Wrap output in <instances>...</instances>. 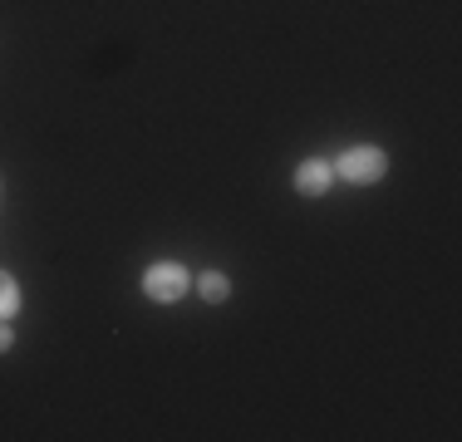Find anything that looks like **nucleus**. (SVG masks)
Returning <instances> with one entry per match:
<instances>
[{
  "label": "nucleus",
  "instance_id": "f03ea898",
  "mask_svg": "<svg viewBox=\"0 0 462 442\" xmlns=\"http://www.w3.org/2000/svg\"><path fill=\"white\" fill-rule=\"evenodd\" d=\"M339 177H349V182H379L383 172H389V158H383L379 148H349L345 158L335 162Z\"/></svg>",
  "mask_w": 462,
  "mask_h": 442
},
{
  "label": "nucleus",
  "instance_id": "20e7f679",
  "mask_svg": "<svg viewBox=\"0 0 462 442\" xmlns=\"http://www.w3.org/2000/svg\"><path fill=\"white\" fill-rule=\"evenodd\" d=\"M15 305H20V290H15V281H10L5 271H0V319L15 315Z\"/></svg>",
  "mask_w": 462,
  "mask_h": 442
},
{
  "label": "nucleus",
  "instance_id": "39448f33",
  "mask_svg": "<svg viewBox=\"0 0 462 442\" xmlns=\"http://www.w3.org/2000/svg\"><path fill=\"white\" fill-rule=\"evenodd\" d=\"M226 290H231L226 275H217V271H207V275H202V295H207V300H226Z\"/></svg>",
  "mask_w": 462,
  "mask_h": 442
},
{
  "label": "nucleus",
  "instance_id": "423d86ee",
  "mask_svg": "<svg viewBox=\"0 0 462 442\" xmlns=\"http://www.w3.org/2000/svg\"><path fill=\"white\" fill-rule=\"evenodd\" d=\"M10 349V329H5V319H0V354Z\"/></svg>",
  "mask_w": 462,
  "mask_h": 442
},
{
  "label": "nucleus",
  "instance_id": "7ed1b4c3",
  "mask_svg": "<svg viewBox=\"0 0 462 442\" xmlns=\"http://www.w3.org/2000/svg\"><path fill=\"white\" fill-rule=\"evenodd\" d=\"M329 182H335V168H325V162H305V168L295 172V187H300L305 197H325Z\"/></svg>",
  "mask_w": 462,
  "mask_h": 442
},
{
  "label": "nucleus",
  "instance_id": "f257e3e1",
  "mask_svg": "<svg viewBox=\"0 0 462 442\" xmlns=\"http://www.w3.org/2000/svg\"><path fill=\"white\" fill-rule=\"evenodd\" d=\"M187 285H192V275H187L178 261H158V265H148V275H143V290H148L152 300H182Z\"/></svg>",
  "mask_w": 462,
  "mask_h": 442
}]
</instances>
